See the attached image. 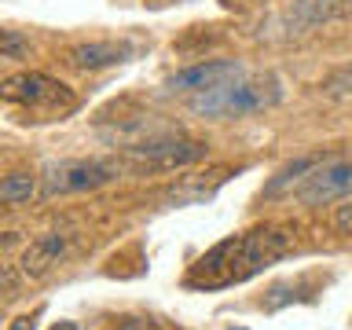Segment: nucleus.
Returning <instances> with one entry per match:
<instances>
[{"label": "nucleus", "instance_id": "1", "mask_svg": "<svg viewBox=\"0 0 352 330\" xmlns=\"http://www.w3.org/2000/svg\"><path fill=\"white\" fill-rule=\"evenodd\" d=\"M294 250V235L283 228H253L242 235H231L224 242H217L209 253H202L191 272H187V286L191 290H228L235 283L253 279L257 272H264L268 264Z\"/></svg>", "mask_w": 352, "mask_h": 330}, {"label": "nucleus", "instance_id": "2", "mask_svg": "<svg viewBox=\"0 0 352 330\" xmlns=\"http://www.w3.org/2000/svg\"><path fill=\"white\" fill-rule=\"evenodd\" d=\"M279 103V88L275 81H228L220 88H209V92H198L195 96V110L206 118H246V114H257V110Z\"/></svg>", "mask_w": 352, "mask_h": 330}, {"label": "nucleus", "instance_id": "3", "mask_svg": "<svg viewBox=\"0 0 352 330\" xmlns=\"http://www.w3.org/2000/svg\"><path fill=\"white\" fill-rule=\"evenodd\" d=\"M110 180H118V165L103 162V158H66L48 165L44 173V198L55 195H81V191H96Z\"/></svg>", "mask_w": 352, "mask_h": 330}, {"label": "nucleus", "instance_id": "4", "mask_svg": "<svg viewBox=\"0 0 352 330\" xmlns=\"http://www.w3.org/2000/svg\"><path fill=\"white\" fill-rule=\"evenodd\" d=\"M0 96L8 103H22V107H48V110H70L74 107V92L63 81L41 74V70H22L4 77Z\"/></svg>", "mask_w": 352, "mask_h": 330}, {"label": "nucleus", "instance_id": "5", "mask_svg": "<svg viewBox=\"0 0 352 330\" xmlns=\"http://www.w3.org/2000/svg\"><path fill=\"white\" fill-rule=\"evenodd\" d=\"M206 154L209 147L202 140H187V136H154L129 147V158L147 165V169H184V165L202 162Z\"/></svg>", "mask_w": 352, "mask_h": 330}, {"label": "nucleus", "instance_id": "6", "mask_svg": "<svg viewBox=\"0 0 352 330\" xmlns=\"http://www.w3.org/2000/svg\"><path fill=\"white\" fill-rule=\"evenodd\" d=\"M294 195L301 206H327L334 198L352 195V162L349 158H323L297 184Z\"/></svg>", "mask_w": 352, "mask_h": 330}, {"label": "nucleus", "instance_id": "7", "mask_svg": "<svg viewBox=\"0 0 352 330\" xmlns=\"http://www.w3.org/2000/svg\"><path fill=\"white\" fill-rule=\"evenodd\" d=\"M242 77V63L235 59H202L195 66H184V70H176L169 81H165V88L169 92H209V88H220L228 81H239Z\"/></svg>", "mask_w": 352, "mask_h": 330}, {"label": "nucleus", "instance_id": "8", "mask_svg": "<svg viewBox=\"0 0 352 330\" xmlns=\"http://www.w3.org/2000/svg\"><path fill=\"white\" fill-rule=\"evenodd\" d=\"M63 253H66V235H59V231H48V235L33 239L30 246L22 250L19 272L26 275V279H41V275H48L55 264H59Z\"/></svg>", "mask_w": 352, "mask_h": 330}, {"label": "nucleus", "instance_id": "9", "mask_svg": "<svg viewBox=\"0 0 352 330\" xmlns=\"http://www.w3.org/2000/svg\"><path fill=\"white\" fill-rule=\"evenodd\" d=\"M74 70H107V66H118L129 59V44H118V41H85V44H74L66 52Z\"/></svg>", "mask_w": 352, "mask_h": 330}, {"label": "nucleus", "instance_id": "10", "mask_svg": "<svg viewBox=\"0 0 352 330\" xmlns=\"http://www.w3.org/2000/svg\"><path fill=\"white\" fill-rule=\"evenodd\" d=\"M290 15L301 26H319V22H334L352 15V0H294Z\"/></svg>", "mask_w": 352, "mask_h": 330}, {"label": "nucleus", "instance_id": "11", "mask_svg": "<svg viewBox=\"0 0 352 330\" xmlns=\"http://www.w3.org/2000/svg\"><path fill=\"white\" fill-rule=\"evenodd\" d=\"M319 162H323V154H308V158H297L294 165H286V169H283L279 176H275V180H272L268 187H264V195L272 198V195H283V191H290V187H294V184H301V180H305V176L316 169Z\"/></svg>", "mask_w": 352, "mask_h": 330}, {"label": "nucleus", "instance_id": "12", "mask_svg": "<svg viewBox=\"0 0 352 330\" xmlns=\"http://www.w3.org/2000/svg\"><path fill=\"white\" fill-rule=\"evenodd\" d=\"M33 191H37V184H33L30 173H11V176H4V184H0V202L22 206L33 198Z\"/></svg>", "mask_w": 352, "mask_h": 330}, {"label": "nucleus", "instance_id": "13", "mask_svg": "<svg viewBox=\"0 0 352 330\" xmlns=\"http://www.w3.org/2000/svg\"><path fill=\"white\" fill-rule=\"evenodd\" d=\"M0 55H4V59H26V55H30V41L22 37L19 30H4V33H0Z\"/></svg>", "mask_w": 352, "mask_h": 330}, {"label": "nucleus", "instance_id": "14", "mask_svg": "<svg viewBox=\"0 0 352 330\" xmlns=\"http://www.w3.org/2000/svg\"><path fill=\"white\" fill-rule=\"evenodd\" d=\"M334 224H338V231L352 235V202H349V206H341L338 213H334Z\"/></svg>", "mask_w": 352, "mask_h": 330}, {"label": "nucleus", "instance_id": "15", "mask_svg": "<svg viewBox=\"0 0 352 330\" xmlns=\"http://www.w3.org/2000/svg\"><path fill=\"white\" fill-rule=\"evenodd\" d=\"M114 330H158L151 323V319H125V323H118Z\"/></svg>", "mask_w": 352, "mask_h": 330}, {"label": "nucleus", "instance_id": "16", "mask_svg": "<svg viewBox=\"0 0 352 330\" xmlns=\"http://www.w3.org/2000/svg\"><path fill=\"white\" fill-rule=\"evenodd\" d=\"M8 330H37V319H33V316H15Z\"/></svg>", "mask_w": 352, "mask_h": 330}, {"label": "nucleus", "instance_id": "17", "mask_svg": "<svg viewBox=\"0 0 352 330\" xmlns=\"http://www.w3.org/2000/svg\"><path fill=\"white\" fill-rule=\"evenodd\" d=\"M52 330H81V327H77V323H66V319H63V323H55Z\"/></svg>", "mask_w": 352, "mask_h": 330}, {"label": "nucleus", "instance_id": "18", "mask_svg": "<svg viewBox=\"0 0 352 330\" xmlns=\"http://www.w3.org/2000/svg\"><path fill=\"white\" fill-rule=\"evenodd\" d=\"M235 330H242V327H235Z\"/></svg>", "mask_w": 352, "mask_h": 330}]
</instances>
